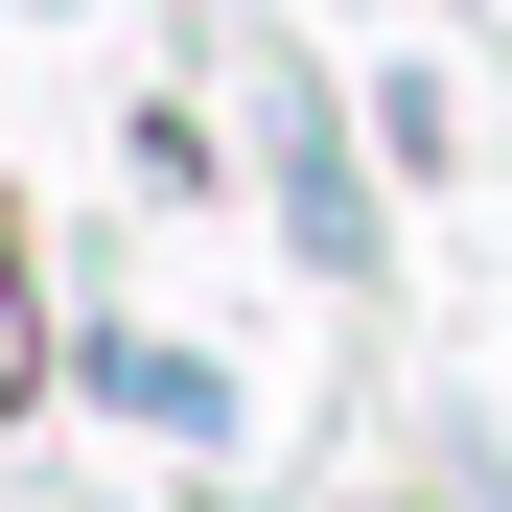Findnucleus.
I'll list each match as a JSON object with an SVG mask.
<instances>
[{
  "label": "nucleus",
  "mask_w": 512,
  "mask_h": 512,
  "mask_svg": "<svg viewBox=\"0 0 512 512\" xmlns=\"http://www.w3.org/2000/svg\"><path fill=\"white\" fill-rule=\"evenodd\" d=\"M24 373H47V350H24V280H0V396H24Z\"/></svg>",
  "instance_id": "nucleus-1"
}]
</instances>
